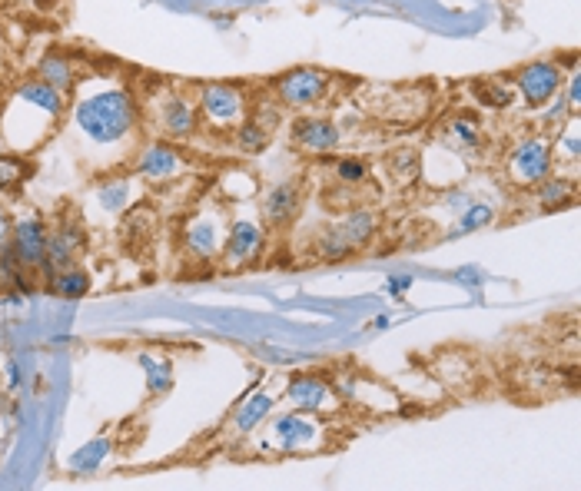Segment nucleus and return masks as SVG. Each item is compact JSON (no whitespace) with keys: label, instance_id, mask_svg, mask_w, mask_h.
Here are the masks:
<instances>
[{"label":"nucleus","instance_id":"1","mask_svg":"<svg viewBox=\"0 0 581 491\" xmlns=\"http://www.w3.org/2000/svg\"><path fill=\"white\" fill-rule=\"evenodd\" d=\"M137 120H140V107H137V100H133V93L123 87L87 93V97H80L74 107L77 130L97 146H113V143L127 140L133 127H137Z\"/></svg>","mask_w":581,"mask_h":491},{"label":"nucleus","instance_id":"2","mask_svg":"<svg viewBox=\"0 0 581 491\" xmlns=\"http://www.w3.org/2000/svg\"><path fill=\"white\" fill-rule=\"evenodd\" d=\"M329 73L326 70H316V67H296L283 73L276 80V97L283 107H313L326 97L329 90Z\"/></svg>","mask_w":581,"mask_h":491},{"label":"nucleus","instance_id":"3","mask_svg":"<svg viewBox=\"0 0 581 491\" xmlns=\"http://www.w3.org/2000/svg\"><path fill=\"white\" fill-rule=\"evenodd\" d=\"M552 166H555V156H552V146H548L542 137H532V140H522L508 156V176L518 183V186H535L552 176Z\"/></svg>","mask_w":581,"mask_h":491},{"label":"nucleus","instance_id":"4","mask_svg":"<svg viewBox=\"0 0 581 491\" xmlns=\"http://www.w3.org/2000/svg\"><path fill=\"white\" fill-rule=\"evenodd\" d=\"M200 110L213 127L230 130V127H240L246 120V97H243V90L226 87V83H210V87H203L200 93Z\"/></svg>","mask_w":581,"mask_h":491},{"label":"nucleus","instance_id":"5","mask_svg":"<svg viewBox=\"0 0 581 491\" xmlns=\"http://www.w3.org/2000/svg\"><path fill=\"white\" fill-rule=\"evenodd\" d=\"M273 438L279 452H313L323 445V422L313 419V412H293L273 422Z\"/></svg>","mask_w":581,"mask_h":491},{"label":"nucleus","instance_id":"6","mask_svg":"<svg viewBox=\"0 0 581 491\" xmlns=\"http://www.w3.org/2000/svg\"><path fill=\"white\" fill-rule=\"evenodd\" d=\"M562 67H555V64H548V60H538V64H528L515 73V87L518 93H522V100H525V107H532L538 110L542 103H548L555 97L558 90H562Z\"/></svg>","mask_w":581,"mask_h":491},{"label":"nucleus","instance_id":"7","mask_svg":"<svg viewBox=\"0 0 581 491\" xmlns=\"http://www.w3.org/2000/svg\"><path fill=\"white\" fill-rule=\"evenodd\" d=\"M80 253H83V229H80V223H70L67 219V223H60L54 233L47 236V253H44V259H40L37 273L44 279L57 276L60 269L74 266Z\"/></svg>","mask_w":581,"mask_h":491},{"label":"nucleus","instance_id":"8","mask_svg":"<svg viewBox=\"0 0 581 491\" xmlns=\"http://www.w3.org/2000/svg\"><path fill=\"white\" fill-rule=\"evenodd\" d=\"M47 226L40 216H24L10 223V253H14L20 269H37L40 259L47 253Z\"/></svg>","mask_w":581,"mask_h":491},{"label":"nucleus","instance_id":"9","mask_svg":"<svg viewBox=\"0 0 581 491\" xmlns=\"http://www.w3.org/2000/svg\"><path fill=\"white\" fill-rule=\"evenodd\" d=\"M259 249H263V229L253 219H240V223L230 226V233L223 239V266L240 269L246 263H253Z\"/></svg>","mask_w":581,"mask_h":491},{"label":"nucleus","instance_id":"10","mask_svg":"<svg viewBox=\"0 0 581 491\" xmlns=\"http://www.w3.org/2000/svg\"><path fill=\"white\" fill-rule=\"evenodd\" d=\"M289 133H293V140L303 146L306 153H332L342 140L339 127L326 117H296Z\"/></svg>","mask_w":581,"mask_h":491},{"label":"nucleus","instance_id":"11","mask_svg":"<svg viewBox=\"0 0 581 491\" xmlns=\"http://www.w3.org/2000/svg\"><path fill=\"white\" fill-rule=\"evenodd\" d=\"M286 399H289L293 409L316 415V412L332 409L336 395H332V385L326 379H319V375H296V379L289 382V389H286Z\"/></svg>","mask_w":581,"mask_h":491},{"label":"nucleus","instance_id":"12","mask_svg":"<svg viewBox=\"0 0 581 491\" xmlns=\"http://www.w3.org/2000/svg\"><path fill=\"white\" fill-rule=\"evenodd\" d=\"M186 166V160L180 153L173 150L170 143H150L147 150H143L137 156V173L143 176V180H153V183H166L173 180L176 173H180Z\"/></svg>","mask_w":581,"mask_h":491},{"label":"nucleus","instance_id":"13","mask_svg":"<svg viewBox=\"0 0 581 491\" xmlns=\"http://www.w3.org/2000/svg\"><path fill=\"white\" fill-rule=\"evenodd\" d=\"M183 239H186V249H190L196 259H213L216 253H220V246L226 239L220 216H206V213L193 216L190 223H186Z\"/></svg>","mask_w":581,"mask_h":491},{"label":"nucleus","instance_id":"14","mask_svg":"<svg viewBox=\"0 0 581 491\" xmlns=\"http://www.w3.org/2000/svg\"><path fill=\"white\" fill-rule=\"evenodd\" d=\"M299 203H303V193L296 183H276L263 196V219L269 226H289L299 213Z\"/></svg>","mask_w":581,"mask_h":491},{"label":"nucleus","instance_id":"15","mask_svg":"<svg viewBox=\"0 0 581 491\" xmlns=\"http://www.w3.org/2000/svg\"><path fill=\"white\" fill-rule=\"evenodd\" d=\"M332 229H336V233L346 239V246L352 249V253H356V249L369 246L372 239H376V233H379V213H372V210H366V206H359V210H349Z\"/></svg>","mask_w":581,"mask_h":491},{"label":"nucleus","instance_id":"16","mask_svg":"<svg viewBox=\"0 0 581 491\" xmlns=\"http://www.w3.org/2000/svg\"><path fill=\"white\" fill-rule=\"evenodd\" d=\"M17 97L20 100H27V103H34V107L40 113H47L50 120H60L64 117V107H67V93H60L57 87H50L47 80H27V83H20L17 87Z\"/></svg>","mask_w":581,"mask_h":491},{"label":"nucleus","instance_id":"17","mask_svg":"<svg viewBox=\"0 0 581 491\" xmlns=\"http://www.w3.org/2000/svg\"><path fill=\"white\" fill-rule=\"evenodd\" d=\"M163 133L166 137H173V140H190L193 133H196V107L190 100H183V97H170L166 100V107H163Z\"/></svg>","mask_w":581,"mask_h":491},{"label":"nucleus","instance_id":"18","mask_svg":"<svg viewBox=\"0 0 581 491\" xmlns=\"http://www.w3.org/2000/svg\"><path fill=\"white\" fill-rule=\"evenodd\" d=\"M37 77L40 80H47L50 87H57L60 93H70L74 90V80H77V73H74V64L64 57V54H44L40 57V64H37Z\"/></svg>","mask_w":581,"mask_h":491},{"label":"nucleus","instance_id":"19","mask_svg":"<svg viewBox=\"0 0 581 491\" xmlns=\"http://www.w3.org/2000/svg\"><path fill=\"white\" fill-rule=\"evenodd\" d=\"M273 412V399H269L266 392H253L249 399L236 409V415H233V428L240 435H246V432H253V428L266 419V415Z\"/></svg>","mask_w":581,"mask_h":491},{"label":"nucleus","instance_id":"20","mask_svg":"<svg viewBox=\"0 0 581 491\" xmlns=\"http://www.w3.org/2000/svg\"><path fill=\"white\" fill-rule=\"evenodd\" d=\"M47 289L57 292L60 299H80L83 292L90 289V276L77 266H67V269H60L57 276L47 279Z\"/></svg>","mask_w":581,"mask_h":491},{"label":"nucleus","instance_id":"21","mask_svg":"<svg viewBox=\"0 0 581 491\" xmlns=\"http://www.w3.org/2000/svg\"><path fill=\"white\" fill-rule=\"evenodd\" d=\"M538 203H542V210H548V213L562 210V206H572L575 203V183L542 180V186H538Z\"/></svg>","mask_w":581,"mask_h":491},{"label":"nucleus","instance_id":"22","mask_svg":"<svg viewBox=\"0 0 581 491\" xmlns=\"http://www.w3.org/2000/svg\"><path fill=\"white\" fill-rule=\"evenodd\" d=\"M475 97H479L482 107L492 110H508L512 107V87L505 80H482L475 83Z\"/></svg>","mask_w":581,"mask_h":491},{"label":"nucleus","instance_id":"23","mask_svg":"<svg viewBox=\"0 0 581 491\" xmlns=\"http://www.w3.org/2000/svg\"><path fill=\"white\" fill-rule=\"evenodd\" d=\"M97 203L107 213H120L123 206L130 203V183L127 180H110V183L97 186Z\"/></svg>","mask_w":581,"mask_h":491},{"label":"nucleus","instance_id":"24","mask_svg":"<svg viewBox=\"0 0 581 491\" xmlns=\"http://www.w3.org/2000/svg\"><path fill=\"white\" fill-rule=\"evenodd\" d=\"M269 133L263 123H256L253 117H246L240 127H236V143H240V150H246V153H256V150H263V146L269 143Z\"/></svg>","mask_w":581,"mask_h":491},{"label":"nucleus","instance_id":"25","mask_svg":"<svg viewBox=\"0 0 581 491\" xmlns=\"http://www.w3.org/2000/svg\"><path fill=\"white\" fill-rule=\"evenodd\" d=\"M389 170H392V176H396L399 183H412L415 176H419V170H422V160H419V153L415 150H396L389 156Z\"/></svg>","mask_w":581,"mask_h":491},{"label":"nucleus","instance_id":"26","mask_svg":"<svg viewBox=\"0 0 581 491\" xmlns=\"http://www.w3.org/2000/svg\"><path fill=\"white\" fill-rule=\"evenodd\" d=\"M27 173H30V166L20 160V156H10V153L0 156V190L4 193L17 190V186L27 180Z\"/></svg>","mask_w":581,"mask_h":491},{"label":"nucleus","instance_id":"27","mask_svg":"<svg viewBox=\"0 0 581 491\" xmlns=\"http://www.w3.org/2000/svg\"><path fill=\"white\" fill-rule=\"evenodd\" d=\"M110 452V442H103V438H97V442H90L87 448H83V452L74 458V462H70V468H74V472H93V468H97L100 462H103V455Z\"/></svg>","mask_w":581,"mask_h":491},{"label":"nucleus","instance_id":"28","mask_svg":"<svg viewBox=\"0 0 581 491\" xmlns=\"http://www.w3.org/2000/svg\"><path fill=\"white\" fill-rule=\"evenodd\" d=\"M489 223H492V206L489 203H472L469 210L462 213V219H459L462 233H472V229H482V226H489Z\"/></svg>","mask_w":581,"mask_h":491},{"label":"nucleus","instance_id":"29","mask_svg":"<svg viewBox=\"0 0 581 491\" xmlns=\"http://www.w3.org/2000/svg\"><path fill=\"white\" fill-rule=\"evenodd\" d=\"M449 133H452V140L455 143H462V146H479V140H482V133H479V127L469 120V117H455L452 120V127H449Z\"/></svg>","mask_w":581,"mask_h":491},{"label":"nucleus","instance_id":"30","mask_svg":"<svg viewBox=\"0 0 581 491\" xmlns=\"http://www.w3.org/2000/svg\"><path fill=\"white\" fill-rule=\"evenodd\" d=\"M366 163H359V160H339L336 163V176L346 186H359V183H366Z\"/></svg>","mask_w":581,"mask_h":491},{"label":"nucleus","instance_id":"31","mask_svg":"<svg viewBox=\"0 0 581 491\" xmlns=\"http://www.w3.org/2000/svg\"><path fill=\"white\" fill-rule=\"evenodd\" d=\"M140 362L150 369V389H153V392H157V389H166V382H170V375H166V372H170V365H166V362H153L150 355H143Z\"/></svg>","mask_w":581,"mask_h":491},{"label":"nucleus","instance_id":"32","mask_svg":"<svg viewBox=\"0 0 581 491\" xmlns=\"http://www.w3.org/2000/svg\"><path fill=\"white\" fill-rule=\"evenodd\" d=\"M578 73H572V77H568V107H572V113H578Z\"/></svg>","mask_w":581,"mask_h":491},{"label":"nucleus","instance_id":"33","mask_svg":"<svg viewBox=\"0 0 581 491\" xmlns=\"http://www.w3.org/2000/svg\"><path fill=\"white\" fill-rule=\"evenodd\" d=\"M10 243V219L4 213V206H0V249H7Z\"/></svg>","mask_w":581,"mask_h":491},{"label":"nucleus","instance_id":"34","mask_svg":"<svg viewBox=\"0 0 581 491\" xmlns=\"http://www.w3.org/2000/svg\"><path fill=\"white\" fill-rule=\"evenodd\" d=\"M412 286V279L409 276H402V279H392L389 282V292H392V296H402V292H406Z\"/></svg>","mask_w":581,"mask_h":491}]
</instances>
